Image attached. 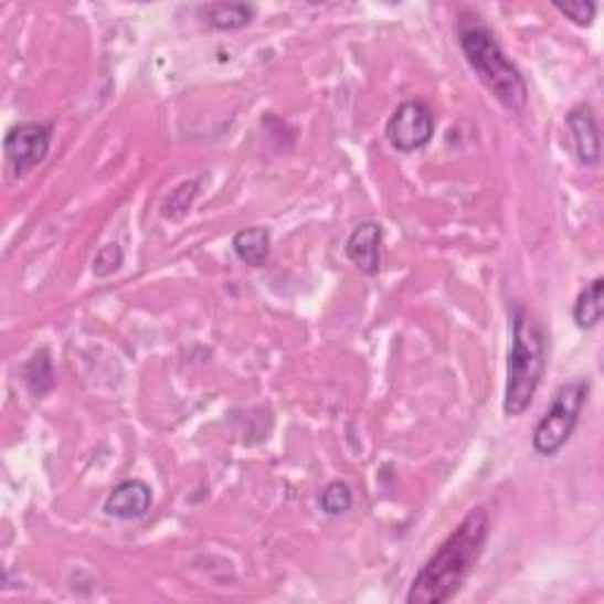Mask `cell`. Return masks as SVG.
<instances>
[{
  "label": "cell",
  "instance_id": "obj_1",
  "mask_svg": "<svg viewBox=\"0 0 604 604\" xmlns=\"http://www.w3.org/2000/svg\"><path fill=\"white\" fill-rule=\"evenodd\" d=\"M489 539V515L475 508L463 522L448 533V539L435 550L411 583L409 604H444L452 600L460 585L468 581Z\"/></svg>",
  "mask_w": 604,
  "mask_h": 604
},
{
  "label": "cell",
  "instance_id": "obj_2",
  "mask_svg": "<svg viewBox=\"0 0 604 604\" xmlns=\"http://www.w3.org/2000/svg\"><path fill=\"white\" fill-rule=\"evenodd\" d=\"M456 31L463 55L481 85L506 112L522 114L529 99L524 76L498 45L494 31L477 14H463Z\"/></svg>",
  "mask_w": 604,
  "mask_h": 604
},
{
  "label": "cell",
  "instance_id": "obj_3",
  "mask_svg": "<svg viewBox=\"0 0 604 604\" xmlns=\"http://www.w3.org/2000/svg\"><path fill=\"white\" fill-rule=\"evenodd\" d=\"M548 367L545 329L524 305L512 307V348L508 359V383L504 413L517 418L531 406Z\"/></svg>",
  "mask_w": 604,
  "mask_h": 604
},
{
  "label": "cell",
  "instance_id": "obj_4",
  "mask_svg": "<svg viewBox=\"0 0 604 604\" xmlns=\"http://www.w3.org/2000/svg\"><path fill=\"white\" fill-rule=\"evenodd\" d=\"M591 383L572 381L562 385L552 396L550 409L543 413L541 421L533 427L531 446L539 456H555L572 439L585 402H589Z\"/></svg>",
  "mask_w": 604,
  "mask_h": 604
},
{
  "label": "cell",
  "instance_id": "obj_5",
  "mask_svg": "<svg viewBox=\"0 0 604 604\" xmlns=\"http://www.w3.org/2000/svg\"><path fill=\"white\" fill-rule=\"evenodd\" d=\"M385 135L396 151H418L435 137V114L423 99H406L388 118Z\"/></svg>",
  "mask_w": 604,
  "mask_h": 604
},
{
  "label": "cell",
  "instance_id": "obj_6",
  "mask_svg": "<svg viewBox=\"0 0 604 604\" xmlns=\"http://www.w3.org/2000/svg\"><path fill=\"white\" fill-rule=\"evenodd\" d=\"M53 142V126L45 120H27L8 130L6 135V159L12 176L22 178L29 170L41 166Z\"/></svg>",
  "mask_w": 604,
  "mask_h": 604
},
{
  "label": "cell",
  "instance_id": "obj_7",
  "mask_svg": "<svg viewBox=\"0 0 604 604\" xmlns=\"http://www.w3.org/2000/svg\"><path fill=\"white\" fill-rule=\"evenodd\" d=\"M151 487L142 479H124L105 500V512L116 520H140L151 508Z\"/></svg>",
  "mask_w": 604,
  "mask_h": 604
},
{
  "label": "cell",
  "instance_id": "obj_8",
  "mask_svg": "<svg viewBox=\"0 0 604 604\" xmlns=\"http://www.w3.org/2000/svg\"><path fill=\"white\" fill-rule=\"evenodd\" d=\"M381 241L383 227L378 222H361L350 234L345 244V255L348 261L367 276H375L381 272Z\"/></svg>",
  "mask_w": 604,
  "mask_h": 604
},
{
  "label": "cell",
  "instance_id": "obj_9",
  "mask_svg": "<svg viewBox=\"0 0 604 604\" xmlns=\"http://www.w3.org/2000/svg\"><path fill=\"white\" fill-rule=\"evenodd\" d=\"M566 128L574 140L576 157L583 166H597L602 157L600 128L591 107H574L566 114Z\"/></svg>",
  "mask_w": 604,
  "mask_h": 604
},
{
  "label": "cell",
  "instance_id": "obj_10",
  "mask_svg": "<svg viewBox=\"0 0 604 604\" xmlns=\"http://www.w3.org/2000/svg\"><path fill=\"white\" fill-rule=\"evenodd\" d=\"M234 255L248 267H263L269 261L272 239L265 227H244L232 239Z\"/></svg>",
  "mask_w": 604,
  "mask_h": 604
},
{
  "label": "cell",
  "instance_id": "obj_11",
  "mask_svg": "<svg viewBox=\"0 0 604 604\" xmlns=\"http://www.w3.org/2000/svg\"><path fill=\"white\" fill-rule=\"evenodd\" d=\"M203 20L218 31H239L255 20V6L251 3H211L201 8Z\"/></svg>",
  "mask_w": 604,
  "mask_h": 604
},
{
  "label": "cell",
  "instance_id": "obj_12",
  "mask_svg": "<svg viewBox=\"0 0 604 604\" xmlns=\"http://www.w3.org/2000/svg\"><path fill=\"white\" fill-rule=\"evenodd\" d=\"M602 290H604V279L597 276L589 286H585L579 298L574 303V321L579 329L591 331L602 321Z\"/></svg>",
  "mask_w": 604,
  "mask_h": 604
},
{
  "label": "cell",
  "instance_id": "obj_13",
  "mask_svg": "<svg viewBox=\"0 0 604 604\" xmlns=\"http://www.w3.org/2000/svg\"><path fill=\"white\" fill-rule=\"evenodd\" d=\"M24 381L36 396H43L45 392L53 390L55 369H53V361H50L47 350H41L29 359V364L24 367Z\"/></svg>",
  "mask_w": 604,
  "mask_h": 604
},
{
  "label": "cell",
  "instance_id": "obj_14",
  "mask_svg": "<svg viewBox=\"0 0 604 604\" xmlns=\"http://www.w3.org/2000/svg\"><path fill=\"white\" fill-rule=\"evenodd\" d=\"M319 504L326 515L338 517L352 508V489L345 481H331V485L324 487Z\"/></svg>",
  "mask_w": 604,
  "mask_h": 604
},
{
  "label": "cell",
  "instance_id": "obj_15",
  "mask_svg": "<svg viewBox=\"0 0 604 604\" xmlns=\"http://www.w3.org/2000/svg\"><path fill=\"white\" fill-rule=\"evenodd\" d=\"M124 265V248L118 244H105L97 253L93 261V274L97 279H109L112 274H116Z\"/></svg>",
  "mask_w": 604,
  "mask_h": 604
},
{
  "label": "cell",
  "instance_id": "obj_16",
  "mask_svg": "<svg viewBox=\"0 0 604 604\" xmlns=\"http://www.w3.org/2000/svg\"><path fill=\"white\" fill-rule=\"evenodd\" d=\"M199 194V182H184L180 184L176 192H172V197L168 199L166 203V215H172V218H178L182 213H187L189 205H192L194 197Z\"/></svg>",
  "mask_w": 604,
  "mask_h": 604
},
{
  "label": "cell",
  "instance_id": "obj_17",
  "mask_svg": "<svg viewBox=\"0 0 604 604\" xmlns=\"http://www.w3.org/2000/svg\"><path fill=\"white\" fill-rule=\"evenodd\" d=\"M555 8L566 20H572L579 27H591L597 14V6L591 3V0H581V3H555Z\"/></svg>",
  "mask_w": 604,
  "mask_h": 604
}]
</instances>
